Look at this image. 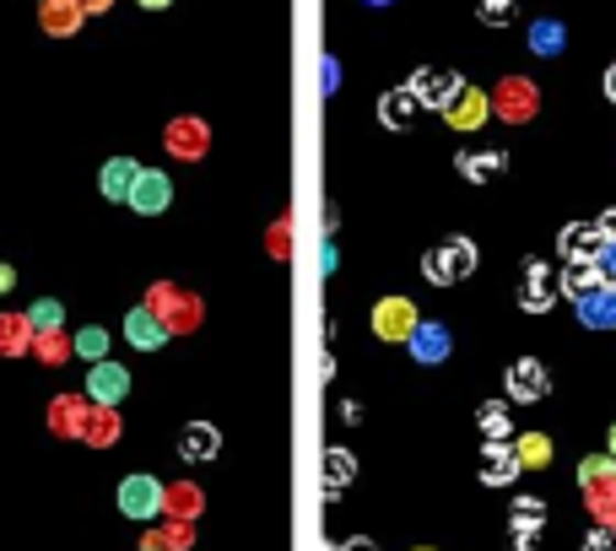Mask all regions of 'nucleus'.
Listing matches in <instances>:
<instances>
[{
  "label": "nucleus",
  "instance_id": "39",
  "mask_svg": "<svg viewBox=\"0 0 616 551\" xmlns=\"http://www.w3.org/2000/svg\"><path fill=\"white\" fill-rule=\"evenodd\" d=\"M195 324H200V298L185 293V304H179V313H174V324H168V330H195Z\"/></svg>",
  "mask_w": 616,
  "mask_h": 551
},
{
  "label": "nucleus",
  "instance_id": "52",
  "mask_svg": "<svg viewBox=\"0 0 616 551\" xmlns=\"http://www.w3.org/2000/svg\"><path fill=\"white\" fill-rule=\"evenodd\" d=\"M363 5H395V0H363Z\"/></svg>",
  "mask_w": 616,
  "mask_h": 551
},
{
  "label": "nucleus",
  "instance_id": "21",
  "mask_svg": "<svg viewBox=\"0 0 616 551\" xmlns=\"http://www.w3.org/2000/svg\"><path fill=\"white\" fill-rule=\"evenodd\" d=\"M579 319H584L590 330H612V324H616V287H612V282L579 298Z\"/></svg>",
  "mask_w": 616,
  "mask_h": 551
},
{
  "label": "nucleus",
  "instance_id": "13",
  "mask_svg": "<svg viewBox=\"0 0 616 551\" xmlns=\"http://www.w3.org/2000/svg\"><path fill=\"white\" fill-rule=\"evenodd\" d=\"M406 346H411V357H417L422 367H438L443 357H449V346H454V341H449V330H443L438 319H422V324L411 330V341H406Z\"/></svg>",
  "mask_w": 616,
  "mask_h": 551
},
{
  "label": "nucleus",
  "instance_id": "53",
  "mask_svg": "<svg viewBox=\"0 0 616 551\" xmlns=\"http://www.w3.org/2000/svg\"><path fill=\"white\" fill-rule=\"evenodd\" d=\"M606 530H612V536H616V514H612V519H606Z\"/></svg>",
  "mask_w": 616,
  "mask_h": 551
},
{
  "label": "nucleus",
  "instance_id": "23",
  "mask_svg": "<svg viewBox=\"0 0 616 551\" xmlns=\"http://www.w3.org/2000/svg\"><path fill=\"white\" fill-rule=\"evenodd\" d=\"M189 547H195V530H189V519L157 525V530H146V536H141V551H189Z\"/></svg>",
  "mask_w": 616,
  "mask_h": 551
},
{
  "label": "nucleus",
  "instance_id": "44",
  "mask_svg": "<svg viewBox=\"0 0 616 551\" xmlns=\"http://www.w3.org/2000/svg\"><path fill=\"white\" fill-rule=\"evenodd\" d=\"M595 228H601V233H606V239H616V206H606V211H601V217H595Z\"/></svg>",
  "mask_w": 616,
  "mask_h": 551
},
{
  "label": "nucleus",
  "instance_id": "14",
  "mask_svg": "<svg viewBox=\"0 0 616 551\" xmlns=\"http://www.w3.org/2000/svg\"><path fill=\"white\" fill-rule=\"evenodd\" d=\"M519 471H525V465H519V449H514V443H487V449H482V482H487V487H514Z\"/></svg>",
  "mask_w": 616,
  "mask_h": 551
},
{
  "label": "nucleus",
  "instance_id": "36",
  "mask_svg": "<svg viewBox=\"0 0 616 551\" xmlns=\"http://www.w3.org/2000/svg\"><path fill=\"white\" fill-rule=\"evenodd\" d=\"M70 346H76V357H87V367H92V363H103V357H109V335H103L98 324H87L81 335H70Z\"/></svg>",
  "mask_w": 616,
  "mask_h": 551
},
{
  "label": "nucleus",
  "instance_id": "35",
  "mask_svg": "<svg viewBox=\"0 0 616 551\" xmlns=\"http://www.w3.org/2000/svg\"><path fill=\"white\" fill-rule=\"evenodd\" d=\"M514 449H519V465H530V471L552 465V438L547 432H525V438H514Z\"/></svg>",
  "mask_w": 616,
  "mask_h": 551
},
{
  "label": "nucleus",
  "instance_id": "30",
  "mask_svg": "<svg viewBox=\"0 0 616 551\" xmlns=\"http://www.w3.org/2000/svg\"><path fill=\"white\" fill-rule=\"evenodd\" d=\"M206 508V497L195 482H174V487H163V514H174V519H195Z\"/></svg>",
  "mask_w": 616,
  "mask_h": 551
},
{
  "label": "nucleus",
  "instance_id": "18",
  "mask_svg": "<svg viewBox=\"0 0 616 551\" xmlns=\"http://www.w3.org/2000/svg\"><path fill=\"white\" fill-rule=\"evenodd\" d=\"M557 287H562V293L579 304L584 293L606 287V276H601V265H595V260H568V265H562V276H557Z\"/></svg>",
  "mask_w": 616,
  "mask_h": 551
},
{
  "label": "nucleus",
  "instance_id": "55",
  "mask_svg": "<svg viewBox=\"0 0 616 551\" xmlns=\"http://www.w3.org/2000/svg\"><path fill=\"white\" fill-rule=\"evenodd\" d=\"M417 551H432V547H417Z\"/></svg>",
  "mask_w": 616,
  "mask_h": 551
},
{
  "label": "nucleus",
  "instance_id": "1",
  "mask_svg": "<svg viewBox=\"0 0 616 551\" xmlns=\"http://www.w3.org/2000/svg\"><path fill=\"white\" fill-rule=\"evenodd\" d=\"M476 271V244L471 239H449V244H438L422 254V276H428L432 287H454V282H465Z\"/></svg>",
  "mask_w": 616,
  "mask_h": 551
},
{
  "label": "nucleus",
  "instance_id": "38",
  "mask_svg": "<svg viewBox=\"0 0 616 551\" xmlns=\"http://www.w3.org/2000/svg\"><path fill=\"white\" fill-rule=\"evenodd\" d=\"M514 11H519L514 0H482V22H487V27H508Z\"/></svg>",
  "mask_w": 616,
  "mask_h": 551
},
{
  "label": "nucleus",
  "instance_id": "27",
  "mask_svg": "<svg viewBox=\"0 0 616 551\" xmlns=\"http://www.w3.org/2000/svg\"><path fill=\"white\" fill-rule=\"evenodd\" d=\"M217 443H222V432L211 428V422H189L185 438H179V454L200 465V460H211V454H217Z\"/></svg>",
  "mask_w": 616,
  "mask_h": 551
},
{
  "label": "nucleus",
  "instance_id": "50",
  "mask_svg": "<svg viewBox=\"0 0 616 551\" xmlns=\"http://www.w3.org/2000/svg\"><path fill=\"white\" fill-rule=\"evenodd\" d=\"M135 5H146V11H168L174 0H135Z\"/></svg>",
  "mask_w": 616,
  "mask_h": 551
},
{
  "label": "nucleus",
  "instance_id": "2",
  "mask_svg": "<svg viewBox=\"0 0 616 551\" xmlns=\"http://www.w3.org/2000/svg\"><path fill=\"white\" fill-rule=\"evenodd\" d=\"M487 98H493V114H503L508 124L536 120V109H541V92H536V81H525V76H503L497 92H487Z\"/></svg>",
  "mask_w": 616,
  "mask_h": 551
},
{
  "label": "nucleus",
  "instance_id": "15",
  "mask_svg": "<svg viewBox=\"0 0 616 551\" xmlns=\"http://www.w3.org/2000/svg\"><path fill=\"white\" fill-rule=\"evenodd\" d=\"M557 249H562V260H595V254L606 249V233H601L595 222H568V228L557 233Z\"/></svg>",
  "mask_w": 616,
  "mask_h": 551
},
{
  "label": "nucleus",
  "instance_id": "43",
  "mask_svg": "<svg viewBox=\"0 0 616 551\" xmlns=\"http://www.w3.org/2000/svg\"><path fill=\"white\" fill-rule=\"evenodd\" d=\"M595 265H601V276H606V282H616V239H606V249L595 254Z\"/></svg>",
  "mask_w": 616,
  "mask_h": 551
},
{
  "label": "nucleus",
  "instance_id": "45",
  "mask_svg": "<svg viewBox=\"0 0 616 551\" xmlns=\"http://www.w3.org/2000/svg\"><path fill=\"white\" fill-rule=\"evenodd\" d=\"M341 551H384V547H378V541H369V536H352Z\"/></svg>",
  "mask_w": 616,
  "mask_h": 551
},
{
  "label": "nucleus",
  "instance_id": "5",
  "mask_svg": "<svg viewBox=\"0 0 616 551\" xmlns=\"http://www.w3.org/2000/svg\"><path fill=\"white\" fill-rule=\"evenodd\" d=\"M417 324H422V319H417V304H411V298H384V304H373V335H378V341H411Z\"/></svg>",
  "mask_w": 616,
  "mask_h": 551
},
{
  "label": "nucleus",
  "instance_id": "25",
  "mask_svg": "<svg viewBox=\"0 0 616 551\" xmlns=\"http://www.w3.org/2000/svg\"><path fill=\"white\" fill-rule=\"evenodd\" d=\"M476 422H482V438H487V443H514V411H508L503 400H482Z\"/></svg>",
  "mask_w": 616,
  "mask_h": 551
},
{
  "label": "nucleus",
  "instance_id": "48",
  "mask_svg": "<svg viewBox=\"0 0 616 551\" xmlns=\"http://www.w3.org/2000/svg\"><path fill=\"white\" fill-rule=\"evenodd\" d=\"M11 287H16V271H11V265H0V293H11Z\"/></svg>",
  "mask_w": 616,
  "mask_h": 551
},
{
  "label": "nucleus",
  "instance_id": "34",
  "mask_svg": "<svg viewBox=\"0 0 616 551\" xmlns=\"http://www.w3.org/2000/svg\"><path fill=\"white\" fill-rule=\"evenodd\" d=\"M179 304H185V293H179L174 282H152V293H146V304H141V308H152V313H157L163 324H174Z\"/></svg>",
  "mask_w": 616,
  "mask_h": 551
},
{
  "label": "nucleus",
  "instance_id": "17",
  "mask_svg": "<svg viewBox=\"0 0 616 551\" xmlns=\"http://www.w3.org/2000/svg\"><path fill=\"white\" fill-rule=\"evenodd\" d=\"M206 141H211V135H206V124L189 120V114L168 124V152H174V157H185V163L206 157Z\"/></svg>",
  "mask_w": 616,
  "mask_h": 551
},
{
  "label": "nucleus",
  "instance_id": "22",
  "mask_svg": "<svg viewBox=\"0 0 616 551\" xmlns=\"http://www.w3.org/2000/svg\"><path fill=\"white\" fill-rule=\"evenodd\" d=\"M508 525H514V536H541V525H547V503H541L536 492H519L514 508H508Z\"/></svg>",
  "mask_w": 616,
  "mask_h": 551
},
{
  "label": "nucleus",
  "instance_id": "16",
  "mask_svg": "<svg viewBox=\"0 0 616 551\" xmlns=\"http://www.w3.org/2000/svg\"><path fill=\"white\" fill-rule=\"evenodd\" d=\"M38 22H44V33H55V38H70L81 22H87V11L76 5V0H38Z\"/></svg>",
  "mask_w": 616,
  "mask_h": 551
},
{
  "label": "nucleus",
  "instance_id": "28",
  "mask_svg": "<svg viewBox=\"0 0 616 551\" xmlns=\"http://www.w3.org/2000/svg\"><path fill=\"white\" fill-rule=\"evenodd\" d=\"M579 487L584 492H616V454H590L579 465Z\"/></svg>",
  "mask_w": 616,
  "mask_h": 551
},
{
  "label": "nucleus",
  "instance_id": "9",
  "mask_svg": "<svg viewBox=\"0 0 616 551\" xmlns=\"http://www.w3.org/2000/svg\"><path fill=\"white\" fill-rule=\"evenodd\" d=\"M124 395H130V373L120 363H92L87 367V400H98V406H120Z\"/></svg>",
  "mask_w": 616,
  "mask_h": 551
},
{
  "label": "nucleus",
  "instance_id": "33",
  "mask_svg": "<svg viewBox=\"0 0 616 551\" xmlns=\"http://www.w3.org/2000/svg\"><path fill=\"white\" fill-rule=\"evenodd\" d=\"M135 163L130 157H114V163H103V195L109 200H130V189H135Z\"/></svg>",
  "mask_w": 616,
  "mask_h": 551
},
{
  "label": "nucleus",
  "instance_id": "6",
  "mask_svg": "<svg viewBox=\"0 0 616 551\" xmlns=\"http://www.w3.org/2000/svg\"><path fill=\"white\" fill-rule=\"evenodd\" d=\"M120 514L124 519H152V514H163V482H157V476H124Z\"/></svg>",
  "mask_w": 616,
  "mask_h": 551
},
{
  "label": "nucleus",
  "instance_id": "42",
  "mask_svg": "<svg viewBox=\"0 0 616 551\" xmlns=\"http://www.w3.org/2000/svg\"><path fill=\"white\" fill-rule=\"evenodd\" d=\"M584 551H616V536L606 530V525H595V530L584 536Z\"/></svg>",
  "mask_w": 616,
  "mask_h": 551
},
{
  "label": "nucleus",
  "instance_id": "7",
  "mask_svg": "<svg viewBox=\"0 0 616 551\" xmlns=\"http://www.w3.org/2000/svg\"><path fill=\"white\" fill-rule=\"evenodd\" d=\"M406 87L417 92V103H422V109H449V103H454V92H460L465 81H460L454 70H432L428 65V70H417Z\"/></svg>",
  "mask_w": 616,
  "mask_h": 551
},
{
  "label": "nucleus",
  "instance_id": "37",
  "mask_svg": "<svg viewBox=\"0 0 616 551\" xmlns=\"http://www.w3.org/2000/svg\"><path fill=\"white\" fill-rule=\"evenodd\" d=\"M61 319H65V308L55 304V298H38V304L28 308V324H33V330H55Z\"/></svg>",
  "mask_w": 616,
  "mask_h": 551
},
{
  "label": "nucleus",
  "instance_id": "51",
  "mask_svg": "<svg viewBox=\"0 0 616 551\" xmlns=\"http://www.w3.org/2000/svg\"><path fill=\"white\" fill-rule=\"evenodd\" d=\"M606 454H616V422H612V432H606Z\"/></svg>",
  "mask_w": 616,
  "mask_h": 551
},
{
  "label": "nucleus",
  "instance_id": "31",
  "mask_svg": "<svg viewBox=\"0 0 616 551\" xmlns=\"http://www.w3.org/2000/svg\"><path fill=\"white\" fill-rule=\"evenodd\" d=\"M530 49H536L541 60H552V55H562V49H568V27H562L557 16H541V22L530 27Z\"/></svg>",
  "mask_w": 616,
  "mask_h": 551
},
{
  "label": "nucleus",
  "instance_id": "12",
  "mask_svg": "<svg viewBox=\"0 0 616 551\" xmlns=\"http://www.w3.org/2000/svg\"><path fill=\"white\" fill-rule=\"evenodd\" d=\"M87 411H92L87 395H55V400H50V432H55V438H81Z\"/></svg>",
  "mask_w": 616,
  "mask_h": 551
},
{
  "label": "nucleus",
  "instance_id": "26",
  "mask_svg": "<svg viewBox=\"0 0 616 551\" xmlns=\"http://www.w3.org/2000/svg\"><path fill=\"white\" fill-rule=\"evenodd\" d=\"M0 352H6V357L33 352V324H28V313H0Z\"/></svg>",
  "mask_w": 616,
  "mask_h": 551
},
{
  "label": "nucleus",
  "instance_id": "4",
  "mask_svg": "<svg viewBox=\"0 0 616 551\" xmlns=\"http://www.w3.org/2000/svg\"><path fill=\"white\" fill-rule=\"evenodd\" d=\"M562 287H557V271L547 260H525V287H519V304L525 313H552Z\"/></svg>",
  "mask_w": 616,
  "mask_h": 551
},
{
  "label": "nucleus",
  "instance_id": "10",
  "mask_svg": "<svg viewBox=\"0 0 616 551\" xmlns=\"http://www.w3.org/2000/svg\"><path fill=\"white\" fill-rule=\"evenodd\" d=\"M487 114H493V98H487L482 87H460V92H454V103L443 109L449 130H482Z\"/></svg>",
  "mask_w": 616,
  "mask_h": 551
},
{
  "label": "nucleus",
  "instance_id": "41",
  "mask_svg": "<svg viewBox=\"0 0 616 551\" xmlns=\"http://www.w3.org/2000/svg\"><path fill=\"white\" fill-rule=\"evenodd\" d=\"M271 254H276V260L293 254V222H276V228H271Z\"/></svg>",
  "mask_w": 616,
  "mask_h": 551
},
{
  "label": "nucleus",
  "instance_id": "24",
  "mask_svg": "<svg viewBox=\"0 0 616 551\" xmlns=\"http://www.w3.org/2000/svg\"><path fill=\"white\" fill-rule=\"evenodd\" d=\"M454 168H460V174H465V179H497V174H503V168H508V152H460V157H454Z\"/></svg>",
  "mask_w": 616,
  "mask_h": 551
},
{
  "label": "nucleus",
  "instance_id": "46",
  "mask_svg": "<svg viewBox=\"0 0 616 551\" xmlns=\"http://www.w3.org/2000/svg\"><path fill=\"white\" fill-rule=\"evenodd\" d=\"M76 5H81V11H87V16H98V11H109V5H114V0H76Z\"/></svg>",
  "mask_w": 616,
  "mask_h": 551
},
{
  "label": "nucleus",
  "instance_id": "11",
  "mask_svg": "<svg viewBox=\"0 0 616 551\" xmlns=\"http://www.w3.org/2000/svg\"><path fill=\"white\" fill-rule=\"evenodd\" d=\"M168 335H174V330H168L152 308H130V313H124V341H130L135 352H157Z\"/></svg>",
  "mask_w": 616,
  "mask_h": 551
},
{
  "label": "nucleus",
  "instance_id": "29",
  "mask_svg": "<svg viewBox=\"0 0 616 551\" xmlns=\"http://www.w3.org/2000/svg\"><path fill=\"white\" fill-rule=\"evenodd\" d=\"M70 352H76V346H70V335H65L61 324H55V330H33V357H38V363L61 367V363H70Z\"/></svg>",
  "mask_w": 616,
  "mask_h": 551
},
{
  "label": "nucleus",
  "instance_id": "47",
  "mask_svg": "<svg viewBox=\"0 0 616 551\" xmlns=\"http://www.w3.org/2000/svg\"><path fill=\"white\" fill-rule=\"evenodd\" d=\"M541 547V536H514V551H536Z\"/></svg>",
  "mask_w": 616,
  "mask_h": 551
},
{
  "label": "nucleus",
  "instance_id": "54",
  "mask_svg": "<svg viewBox=\"0 0 616 551\" xmlns=\"http://www.w3.org/2000/svg\"><path fill=\"white\" fill-rule=\"evenodd\" d=\"M324 551H341V547H324Z\"/></svg>",
  "mask_w": 616,
  "mask_h": 551
},
{
  "label": "nucleus",
  "instance_id": "40",
  "mask_svg": "<svg viewBox=\"0 0 616 551\" xmlns=\"http://www.w3.org/2000/svg\"><path fill=\"white\" fill-rule=\"evenodd\" d=\"M584 503H590V514H595L601 525L616 514V492H584Z\"/></svg>",
  "mask_w": 616,
  "mask_h": 551
},
{
  "label": "nucleus",
  "instance_id": "49",
  "mask_svg": "<svg viewBox=\"0 0 616 551\" xmlns=\"http://www.w3.org/2000/svg\"><path fill=\"white\" fill-rule=\"evenodd\" d=\"M601 87H606V98L616 103V60H612V70H606V81H601Z\"/></svg>",
  "mask_w": 616,
  "mask_h": 551
},
{
  "label": "nucleus",
  "instance_id": "3",
  "mask_svg": "<svg viewBox=\"0 0 616 551\" xmlns=\"http://www.w3.org/2000/svg\"><path fill=\"white\" fill-rule=\"evenodd\" d=\"M503 389H508V400L536 406V400L552 395V373H547V363H536V357H519V363H508V373H503Z\"/></svg>",
  "mask_w": 616,
  "mask_h": 551
},
{
  "label": "nucleus",
  "instance_id": "8",
  "mask_svg": "<svg viewBox=\"0 0 616 551\" xmlns=\"http://www.w3.org/2000/svg\"><path fill=\"white\" fill-rule=\"evenodd\" d=\"M168 200H174V184L163 168H141L135 174V189H130V206L141 211V217H157V211H168Z\"/></svg>",
  "mask_w": 616,
  "mask_h": 551
},
{
  "label": "nucleus",
  "instance_id": "32",
  "mask_svg": "<svg viewBox=\"0 0 616 551\" xmlns=\"http://www.w3.org/2000/svg\"><path fill=\"white\" fill-rule=\"evenodd\" d=\"M352 476H358V460H352V449H324V492L352 487Z\"/></svg>",
  "mask_w": 616,
  "mask_h": 551
},
{
  "label": "nucleus",
  "instance_id": "20",
  "mask_svg": "<svg viewBox=\"0 0 616 551\" xmlns=\"http://www.w3.org/2000/svg\"><path fill=\"white\" fill-rule=\"evenodd\" d=\"M81 438H87L92 449H114V443H120V406H98V400H92Z\"/></svg>",
  "mask_w": 616,
  "mask_h": 551
},
{
  "label": "nucleus",
  "instance_id": "19",
  "mask_svg": "<svg viewBox=\"0 0 616 551\" xmlns=\"http://www.w3.org/2000/svg\"><path fill=\"white\" fill-rule=\"evenodd\" d=\"M417 109H422L417 92H411V87H395V92L378 98V124H384V130H406V124L417 120Z\"/></svg>",
  "mask_w": 616,
  "mask_h": 551
},
{
  "label": "nucleus",
  "instance_id": "56",
  "mask_svg": "<svg viewBox=\"0 0 616 551\" xmlns=\"http://www.w3.org/2000/svg\"><path fill=\"white\" fill-rule=\"evenodd\" d=\"M612 287H616V282H612Z\"/></svg>",
  "mask_w": 616,
  "mask_h": 551
}]
</instances>
